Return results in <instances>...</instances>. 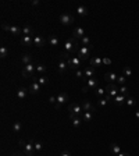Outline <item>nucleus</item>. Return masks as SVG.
<instances>
[{
	"label": "nucleus",
	"instance_id": "obj_1",
	"mask_svg": "<svg viewBox=\"0 0 139 156\" xmlns=\"http://www.w3.org/2000/svg\"><path fill=\"white\" fill-rule=\"evenodd\" d=\"M76 45H78L76 39L71 36V38L64 43V53L67 54V56L71 57L72 54H75V52H78V50H76Z\"/></svg>",
	"mask_w": 139,
	"mask_h": 156
},
{
	"label": "nucleus",
	"instance_id": "obj_2",
	"mask_svg": "<svg viewBox=\"0 0 139 156\" xmlns=\"http://www.w3.org/2000/svg\"><path fill=\"white\" fill-rule=\"evenodd\" d=\"M21 74L24 78H36V66H33L32 63L31 64H27L24 66L21 70Z\"/></svg>",
	"mask_w": 139,
	"mask_h": 156
},
{
	"label": "nucleus",
	"instance_id": "obj_3",
	"mask_svg": "<svg viewBox=\"0 0 139 156\" xmlns=\"http://www.w3.org/2000/svg\"><path fill=\"white\" fill-rule=\"evenodd\" d=\"M120 94V91H118V86L117 85H114V84H107L106 86V99L110 102V100H113L117 95Z\"/></svg>",
	"mask_w": 139,
	"mask_h": 156
},
{
	"label": "nucleus",
	"instance_id": "obj_4",
	"mask_svg": "<svg viewBox=\"0 0 139 156\" xmlns=\"http://www.w3.org/2000/svg\"><path fill=\"white\" fill-rule=\"evenodd\" d=\"M68 110H70V117H82L84 114V110H82V106L81 103H71L68 106Z\"/></svg>",
	"mask_w": 139,
	"mask_h": 156
},
{
	"label": "nucleus",
	"instance_id": "obj_5",
	"mask_svg": "<svg viewBox=\"0 0 139 156\" xmlns=\"http://www.w3.org/2000/svg\"><path fill=\"white\" fill-rule=\"evenodd\" d=\"M68 57H70V56H67L64 52L61 53V57H60V60H59V63H57V70H59V74H64L65 71L68 70V63H67Z\"/></svg>",
	"mask_w": 139,
	"mask_h": 156
},
{
	"label": "nucleus",
	"instance_id": "obj_6",
	"mask_svg": "<svg viewBox=\"0 0 139 156\" xmlns=\"http://www.w3.org/2000/svg\"><path fill=\"white\" fill-rule=\"evenodd\" d=\"M67 63H68V70H72V71L79 70V67L82 66V60H81L78 56H71V57H68Z\"/></svg>",
	"mask_w": 139,
	"mask_h": 156
},
{
	"label": "nucleus",
	"instance_id": "obj_7",
	"mask_svg": "<svg viewBox=\"0 0 139 156\" xmlns=\"http://www.w3.org/2000/svg\"><path fill=\"white\" fill-rule=\"evenodd\" d=\"M1 28H3L6 32H9V33H11V35H14V36H17V35L22 33V28L15 27V25H7V24L3 22V24H1Z\"/></svg>",
	"mask_w": 139,
	"mask_h": 156
},
{
	"label": "nucleus",
	"instance_id": "obj_8",
	"mask_svg": "<svg viewBox=\"0 0 139 156\" xmlns=\"http://www.w3.org/2000/svg\"><path fill=\"white\" fill-rule=\"evenodd\" d=\"M89 54H90V46H81V48H78V54H76V56H78L82 62L89 57Z\"/></svg>",
	"mask_w": 139,
	"mask_h": 156
},
{
	"label": "nucleus",
	"instance_id": "obj_9",
	"mask_svg": "<svg viewBox=\"0 0 139 156\" xmlns=\"http://www.w3.org/2000/svg\"><path fill=\"white\" fill-rule=\"evenodd\" d=\"M33 145H35V141L31 139L29 142H27V145L24 146V153L27 156H35L36 152H35V146Z\"/></svg>",
	"mask_w": 139,
	"mask_h": 156
},
{
	"label": "nucleus",
	"instance_id": "obj_10",
	"mask_svg": "<svg viewBox=\"0 0 139 156\" xmlns=\"http://www.w3.org/2000/svg\"><path fill=\"white\" fill-rule=\"evenodd\" d=\"M60 22H61L63 25H71V24L74 22V17H72L71 14H68V13H63V14L60 15Z\"/></svg>",
	"mask_w": 139,
	"mask_h": 156
},
{
	"label": "nucleus",
	"instance_id": "obj_11",
	"mask_svg": "<svg viewBox=\"0 0 139 156\" xmlns=\"http://www.w3.org/2000/svg\"><path fill=\"white\" fill-rule=\"evenodd\" d=\"M85 33H86V32H85V29H84L82 27H75L74 32H72V38H75L76 41H78V39L81 41V39L85 36Z\"/></svg>",
	"mask_w": 139,
	"mask_h": 156
},
{
	"label": "nucleus",
	"instance_id": "obj_12",
	"mask_svg": "<svg viewBox=\"0 0 139 156\" xmlns=\"http://www.w3.org/2000/svg\"><path fill=\"white\" fill-rule=\"evenodd\" d=\"M41 88H42V86L36 82L35 80H32V82H31V85H29V88H28V89H29V94H31V95H36L39 91H41Z\"/></svg>",
	"mask_w": 139,
	"mask_h": 156
},
{
	"label": "nucleus",
	"instance_id": "obj_13",
	"mask_svg": "<svg viewBox=\"0 0 139 156\" xmlns=\"http://www.w3.org/2000/svg\"><path fill=\"white\" fill-rule=\"evenodd\" d=\"M127 98H128V95H121V94H118L117 96L113 99V102H114V104H116V106H121V104L125 103Z\"/></svg>",
	"mask_w": 139,
	"mask_h": 156
},
{
	"label": "nucleus",
	"instance_id": "obj_14",
	"mask_svg": "<svg viewBox=\"0 0 139 156\" xmlns=\"http://www.w3.org/2000/svg\"><path fill=\"white\" fill-rule=\"evenodd\" d=\"M28 94H29V89H28V88H25V86H21V88L17 91V96H18V99H20V100L27 99Z\"/></svg>",
	"mask_w": 139,
	"mask_h": 156
},
{
	"label": "nucleus",
	"instance_id": "obj_15",
	"mask_svg": "<svg viewBox=\"0 0 139 156\" xmlns=\"http://www.w3.org/2000/svg\"><path fill=\"white\" fill-rule=\"evenodd\" d=\"M81 106H82V110H84V112H95V110H96L95 106L90 103L89 100H82V102H81Z\"/></svg>",
	"mask_w": 139,
	"mask_h": 156
},
{
	"label": "nucleus",
	"instance_id": "obj_16",
	"mask_svg": "<svg viewBox=\"0 0 139 156\" xmlns=\"http://www.w3.org/2000/svg\"><path fill=\"white\" fill-rule=\"evenodd\" d=\"M117 78H118V75L116 73H113V71L104 74V80L107 81V84H113L114 81H117Z\"/></svg>",
	"mask_w": 139,
	"mask_h": 156
},
{
	"label": "nucleus",
	"instance_id": "obj_17",
	"mask_svg": "<svg viewBox=\"0 0 139 156\" xmlns=\"http://www.w3.org/2000/svg\"><path fill=\"white\" fill-rule=\"evenodd\" d=\"M45 43H46V41H45V38H42L41 35H35L33 36V45L36 48H42V46H45Z\"/></svg>",
	"mask_w": 139,
	"mask_h": 156
},
{
	"label": "nucleus",
	"instance_id": "obj_18",
	"mask_svg": "<svg viewBox=\"0 0 139 156\" xmlns=\"http://www.w3.org/2000/svg\"><path fill=\"white\" fill-rule=\"evenodd\" d=\"M100 66H103V57H99V56H96V57H92L90 59V67H100Z\"/></svg>",
	"mask_w": 139,
	"mask_h": 156
},
{
	"label": "nucleus",
	"instance_id": "obj_19",
	"mask_svg": "<svg viewBox=\"0 0 139 156\" xmlns=\"http://www.w3.org/2000/svg\"><path fill=\"white\" fill-rule=\"evenodd\" d=\"M93 75H95V68L93 67H86L84 68V80H89V78H93Z\"/></svg>",
	"mask_w": 139,
	"mask_h": 156
},
{
	"label": "nucleus",
	"instance_id": "obj_20",
	"mask_svg": "<svg viewBox=\"0 0 139 156\" xmlns=\"http://www.w3.org/2000/svg\"><path fill=\"white\" fill-rule=\"evenodd\" d=\"M33 80L39 84L41 86H47V85H49V78L45 77V75H39V77H36V78H33Z\"/></svg>",
	"mask_w": 139,
	"mask_h": 156
},
{
	"label": "nucleus",
	"instance_id": "obj_21",
	"mask_svg": "<svg viewBox=\"0 0 139 156\" xmlns=\"http://www.w3.org/2000/svg\"><path fill=\"white\" fill-rule=\"evenodd\" d=\"M86 86H88L89 89H96L97 86H99L97 78H89V80H86Z\"/></svg>",
	"mask_w": 139,
	"mask_h": 156
},
{
	"label": "nucleus",
	"instance_id": "obj_22",
	"mask_svg": "<svg viewBox=\"0 0 139 156\" xmlns=\"http://www.w3.org/2000/svg\"><path fill=\"white\" fill-rule=\"evenodd\" d=\"M93 113H95V112H84V114H82V121H84V123H90V121L93 120V117H95Z\"/></svg>",
	"mask_w": 139,
	"mask_h": 156
},
{
	"label": "nucleus",
	"instance_id": "obj_23",
	"mask_svg": "<svg viewBox=\"0 0 139 156\" xmlns=\"http://www.w3.org/2000/svg\"><path fill=\"white\" fill-rule=\"evenodd\" d=\"M110 153L117 156L118 153H121V146L118 145V144H116V142H113V144L110 145Z\"/></svg>",
	"mask_w": 139,
	"mask_h": 156
},
{
	"label": "nucleus",
	"instance_id": "obj_24",
	"mask_svg": "<svg viewBox=\"0 0 139 156\" xmlns=\"http://www.w3.org/2000/svg\"><path fill=\"white\" fill-rule=\"evenodd\" d=\"M33 32H35V29H33L31 25H28V24L22 27V35H25V36H32Z\"/></svg>",
	"mask_w": 139,
	"mask_h": 156
},
{
	"label": "nucleus",
	"instance_id": "obj_25",
	"mask_svg": "<svg viewBox=\"0 0 139 156\" xmlns=\"http://www.w3.org/2000/svg\"><path fill=\"white\" fill-rule=\"evenodd\" d=\"M67 100H68V94H65V92H60V94L57 95V103L63 106Z\"/></svg>",
	"mask_w": 139,
	"mask_h": 156
},
{
	"label": "nucleus",
	"instance_id": "obj_26",
	"mask_svg": "<svg viewBox=\"0 0 139 156\" xmlns=\"http://www.w3.org/2000/svg\"><path fill=\"white\" fill-rule=\"evenodd\" d=\"M75 13H76L78 15H81V17H86V15H88V9H86L85 6H82V4H81V6H78V7H76Z\"/></svg>",
	"mask_w": 139,
	"mask_h": 156
},
{
	"label": "nucleus",
	"instance_id": "obj_27",
	"mask_svg": "<svg viewBox=\"0 0 139 156\" xmlns=\"http://www.w3.org/2000/svg\"><path fill=\"white\" fill-rule=\"evenodd\" d=\"M21 43L22 45H25V46H31V45H33V36H25V35H22Z\"/></svg>",
	"mask_w": 139,
	"mask_h": 156
},
{
	"label": "nucleus",
	"instance_id": "obj_28",
	"mask_svg": "<svg viewBox=\"0 0 139 156\" xmlns=\"http://www.w3.org/2000/svg\"><path fill=\"white\" fill-rule=\"evenodd\" d=\"M21 62L24 63V66H27V64H31V63H32V56H31L29 53H25V54H22Z\"/></svg>",
	"mask_w": 139,
	"mask_h": 156
},
{
	"label": "nucleus",
	"instance_id": "obj_29",
	"mask_svg": "<svg viewBox=\"0 0 139 156\" xmlns=\"http://www.w3.org/2000/svg\"><path fill=\"white\" fill-rule=\"evenodd\" d=\"M71 121H72V125H74L75 128H79L81 124H82V117H72Z\"/></svg>",
	"mask_w": 139,
	"mask_h": 156
},
{
	"label": "nucleus",
	"instance_id": "obj_30",
	"mask_svg": "<svg viewBox=\"0 0 139 156\" xmlns=\"http://www.w3.org/2000/svg\"><path fill=\"white\" fill-rule=\"evenodd\" d=\"M49 43H50L52 46H57V45L60 43L59 36H56V35H50V38H49Z\"/></svg>",
	"mask_w": 139,
	"mask_h": 156
},
{
	"label": "nucleus",
	"instance_id": "obj_31",
	"mask_svg": "<svg viewBox=\"0 0 139 156\" xmlns=\"http://www.w3.org/2000/svg\"><path fill=\"white\" fill-rule=\"evenodd\" d=\"M95 95L99 96V98H103V96L106 95V88H100V86H97L96 89H95Z\"/></svg>",
	"mask_w": 139,
	"mask_h": 156
},
{
	"label": "nucleus",
	"instance_id": "obj_32",
	"mask_svg": "<svg viewBox=\"0 0 139 156\" xmlns=\"http://www.w3.org/2000/svg\"><path fill=\"white\" fill-rule=\"evenodd\" d=\"M7 56H9V49H7L6 46H1V48H0V57H1V59H6Z\"/></svg>",
	"mask_w": 139,
	"mask_h": 156
},
{
	"label": "nucleus",
	"instance_id": "obj_33",
	"mask_svg": "<svg viewBox=\"0 0 139 156\" xmlns=\"http://www.w3.org/2000/svg\"><path fill=\"white\" fill-rule=\"evenodd\" d=\"M107 103H108V100L106 99V96H103V98H99V99H97V104H99L100 107H106Z\"/></svg>",
	"mask_w": 139,
	"mask_h": 156
},
{
	"label": "nucleus",
	"instance_id": "obj_34",
	"mask_svg": "<svg viewBox=\"0 0 139 156\" xmlns=\"http://www.w3.org/2000/svg\"><path fill=\"white\" fill-rule=\"evenodd\" d=\"M21 128H22V124L20 121H15V123L13 124V131H14V133H20Z\"/></svg>",
	"mask_w": 139,
	"mask_h": 156
},
{
	"label": "nucleus",
	"instance_id": "obj_35",
	"mask_svg": "<svg viewBox=\"0 0 139 156\" xmlns=\"http://www.w3.org/2000/svg\"><path fill=\"white\" fill-rule=\"evenodd\" d=\"M36 73L41 74V75H42L43 73H46V66H45V64H38V66H36Z\"/></svg>",
	"mask_w": 139,
	"mask_h": 156
},
{
	"label": "nucleus",
	"instance_id": "obj_36",
	"mask_svg": "<svg viewBox=\"0 0 139 156\" xmlns=\"http://www.w3.org/2000/svg\"><path fill=\"white\" fill-rule=\"evenodd\" d=\"M118 91H120V94H121V95H128L129 88L127 86V85H121V86L118 88Z\"/></svg>",
	"mask_w": 139,
	"mask_h": 156
},
{
	"label": "nucleus",
	"instance_id": "obj_37",
	"mask_svg": "<svg viewBox=\"0 0 139 156\" xmlns=\"http://www.w3.org/2000/svg\"><path fill=\"white\" fill-rule=\"evenodd\" d=\"M125 103L128 104L129 107H132V106H135V104H136V100H135L132 96H128V98H127V100H125Z\"/></svg>",
	"mask_w": 139,
	"mask_h": 156
},
{
	"label": "nucleus",
	"instance_id": "obj_38",
	"mask_svg": "<svg viewBox=\"0 0 139 156\" xmlns=\"http://www.w3.org/2000/svg\"><path fill=\"white\" fill-rule=\"evenodd\" d=\"M81 43H82L84 46H90V38H89L88 35H85V36L81 39Z\"/></svg>",
	"mask_w": 139,
	"mask_h": 156
},
{
	"label": "nucleus",
	"instance_id": "obj_39",
	"mask_svg": "<svg viewBox=\"0 0 139 156\" xmlns=\"http://www.w3.org/2000/svg\"><path fill=\"white\" fill-rule=\"evenodd\" d=\"M117 82L120 84V85H125V84H127V77H125V75H118Z\"/></svg>",
	"mask_w": 139,
	"mask_h": 156
},
{
	"label": "nucleus",
	"instance_id": "obj_40",
	"mask_svg": "<svg viewBox=\"0 0 139 156\" xmlns=\"http://www.w3.org/2000/svg\"><path fill=\"white\" fill-rule=\"evenodd\" d=\"M35 152H36V153H38V152H41V151H42L43 149V144L42 142H35Z\"/></svg>",
	"mask_w": 139,
	"mask_h": 156
},
{
	"label": "nucleus",
	"instance_id": "obj_41",
	"mask_svg": "<svg viewBox=\"0 0 139 156\" xmlns=\"http://www.w3.org/2000/svg\"><path fill=\"white\" fill-rule=\"evenodd\" d=\"M124 75L128 78L132 75V70H131V67H124Z\"/></svg>",
	"mask_w": 139,
	"mask_h": 156
},
{
	"label": "nucleus",
	"instance_id": "obj_42",
	"mask_svg": "<svg viewBox=\"0 0 139 156\" xmlns=\"http://www.w3.org/2000/svg\"><path fill=\"white\" fill-rule=\"evenodd\" d=\"M75 77L76 78H84V71H81V70H75Z\"/></svg>",
	"mask_w": 139,
	"mask_h": 156
},
{
	"label": "nucleus",
	"instance_id": "obj_43",
	"mask_svg": "<svg viewBox=\"0 0 139 156\" xmlns=\"http://www.w3.org/2000/svg\"><path fill=\"white\" fill-rule=\"evenodd\" d=\"M111 59H108V57H103V66H111Z\"/></svg>",
	"mask_w": 139,
	"mask_h": 156
},
{
	"label": "nucleus",
	"instance_id": "obj_44",
	"mask_svg": "<svg viewBox=\"0 0 139 156\" xmlns=\"http://www.w3.org/2000/svg\"><path fill=\"white\" fill-rule=\"evenodd\" d=\"M49 103H52L54 106V104L57 103V96H54V95L53 96H50V98H49Z\"/></svg>",
	"mask_w": 139,
	"mask_h": 156
},
{
	"label": "nucleus",
	"instance_id": "obj_45",
	"mask_svg": "<svg viewBox=\"0 0 139 156\" xmlns=\"http://www.w3.org/2000/svg\"><path fill=\"white\" fill-rule=\"evenodd\" d=\"M18 144H20V146H22V148H24V146L27 145V142H25L24 139H20V142H18Z\"/></svg>",
	"mask_w": 139,
	"mask_h": 156
},
{
	"label": "nucleus",
	"instance_id": "obj_46",
	"mask_svg": "<svg viewBox=\"0 0 139 156\" xmlns=\"http://www.w3.org/2000/svg\"><path fill=\"white\" fill-rule=\"evenodd\" d=\"M82 92H84V94H86V92H89V88H88V86H84V88H82Z\"/></svg>",
	"mask_w": 139,
	"mask_h": 156
},
{
	"label": "nucleus",
	"instance_id": "obj_47",
	"mask_svg": "<svg viewBox=\"0 0 139 156\" xmlns=\"http://www.w3.org/2000/svg\"><path fill=\"white\" fill-rule=\"evenodd\" d=\"M60 156H71V155H70V152L64 151V152H61V155H60Z\"/></svg>",
	"mask_w": 139,
	"mask_h": 156
},
{
	"label": "nucleus",
	"instance_id": "obj_48",
	"mask_svg": "<svg viewBox=\"0 0 139 156\" xmlns=\"http://www.w3.org/2000/svg\"><path fill=\"white\" fill-rule=\"evenodd\" d=\"M31 4H32V6H38V4H39V1H38V0H32V1H31Z\"/></svg>",
	"mask_w": 139,
	"mask_h": 156
},
{
	"label": "nucleus",
	"instance_id": "obj_49",
	"mask_svg": "<svg viewBox=\"0 0 139 156\" xmlns=\"http://www.w3.org/2000/svg\"><path fill=\"white\" fill-rule=\"evenodd\" d=\"M117 156H131L129 153H125V152H121V153H118Z\"/></svg>",
	"mask_w": 139,
	"mask_h": 156
},
{
	"label": "nucleus",
	"instance_id": "obj_50",
	"mask_svg": "<svg viewBox=\"0 0 139 156\" xmlns=\"http://www.w3.org/2000/svg\"><path fill=\"white\" fill-rule=\"evenodd\" d=\"M135 117H136V119H139V110H136V112H135Z\"/></svg>",
	"mask_w": 139,
	"mask_h": 156
},
{
	"label": "nucleus",
	"instance_id": "obj_51",
	"mask_svg": "<svg viewBox=\"0 0 139 156\" xmlns=\"http://www.w3.org/2000/svg\"><path fill=\"white\" fill-rule=\"evenodd\" d=\"M11 156H22V155H21V153H17V152H14Z\"/></svg>",
	"mask_w": 139,
	"mask_h": 156
}]
</instances>
